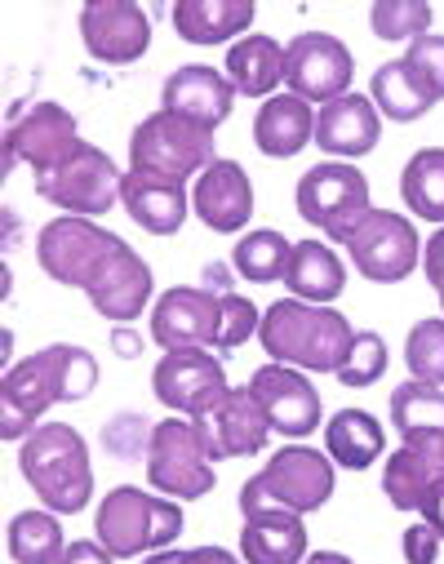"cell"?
Instances as JSON below:
<instances>
[{
  "label": "cell",
  "instance_id": "obj_10",
  "mask_svg": "<svg viewBox=\"0 0 444 564\" xmlns=\"http://www.w3.org/2000/svg\"><path fill=\"white\" fill-rule=\"evenodd\" d=\"M147 480L152 489H161L165 498H205L218 476H214V458L205 454L196 422L183 417H165L152 432V449H147Z\"/></svg>",
  "mask_w": 444,
  "mask_h": 564
},
{
  "label": "cell",
  "instance_id": "obj_48",
  "mask_svg": "<svg viewBox=\"0 0 444 564\" xmlns=\"http://www.w3.org/2000/svg\"><path fill=\"white\" fill-rule=\"evenodd\" d=\"M183 555H187V551H174V546H165V551H156V555H147L142 564H183Z\"/></svg>",
  "mask_w": 444,
  "mask_h": 564
},
{
  "label": "cell",
  "instance_id": "obj_37",
  "mask_svg": "<svg viewBox=\"0 0 444 564\" xmlns=\"http://www.w3.org/2000/svg\"><path fill=\"white\" fill-rule=\"evenodd\" d=\"M382 373H387V343H382V334L356 329L351 351H347V360L338 369V382L343 387H373Z\"/></svg>",
  "mask_w": 444,
  "mask_h": 564
},
{
  "label": "cell",
  "instance_id": "obj_36",
  "mask_svg": "<svg viewBox=\"0 0 444 564\" xmlns=\"http://www.w3.org/2000/svg\"><path fill=\"white\" fill-rule=\"evenodd\" d=\"M404 365L413 382L440 387L444 382V321H418L404 343Z\"/></svg>",
  "mask_w": 444,
  "mask_h": 564
},
{
  "label": "cell",
  "instance_id": "obj_16",
  "mask_svg": "<svg viewBox=\"0 0 444 564\" xmlns=\"http://www.w3.org/2000/svg\"><path fill=\"white\" fill-rule=\"evenodd\" d=\"M80 41L98 63L124 67L152 45V19L133 0H89L80 10Z\"/></svg>",
  "mask_w": 444,
  "mask_h": 564
},
{
  "label": "cell",
  "instance_id": "obj_41",
  "mask_svg": "<svg viewBox=\"0 0 444 564\" xmlns=\"http://www.w3.org/2000/svg\"><path fill=\"white\" fill-rule=\"evenodd\" d=\"M58 564H116V555H111L102 542L80 538V542H67V551H63V560H58Z\"/></svg>",
  "mask_w": 444,
  "mask_h": 564
},
{
  "label": "cell",
  "instance_id": "obj_45",
  "mask_svg": "<svg viewBox=\"0 0 444 564\" xmlns=\"http://www.w3.org/2000/svg\"><path fill=\"white\" fill-rule=\"evenodd\" d=\"M111 347H116V356H124V360H138V356H142V338H138L133 329H124V325L111 329Z\"/></svg>",
  "mask_w": 444,
  "mask_h": 564
},
{
  "label": "cell",
  "instance_id": "obj_19",
  "mask_svg": "<svg viewBox=\"0 0 444 564\" xmlns=\"http://www.w3.org/2000/svg\"><path fill=\"white\" fill-rule=\"evenodd\" d=\"M444 480V432L404 436L382 467V494L396 511H422L426 494Z\"/></svg>",
  "mask_w": 444,
  "mask_h": 564
},
{
  "label": "cell",
  "instance_id": "obj_25",
  "mask_svg": "<svg viewBox=\"0 0 444 564\" xmlns=\"http://www.w3.org/2000/svg\"><path fill=\"white\" fill-rule=\"evenodd\" d=\"M245 564H303L307 560V529L293 511H253L240 529Z\"/></svg>",
  "mask_w": 444,
  "mask_h": 564
},
{
  "label": "cell",
  "instance_id": "obj_15",
  "mask_svg": "<svg viewBox=\"0 0 444 564\" xmlns=\"http://www.w3.org/2000/svg\"><path fill=\"white\" fill-rule=\"evenodd\" d=\"M152 338L165 351H205L223 347V299L196 285H178L152 307Z\"/></svg>",
  "mask_w": 444,
  "mask_h": 564
},
{
  "label": "cell",
  "instance_id": "obj_31",
  "mask_svg": "<svg viewBox=\"0 0 444 564\" xmlns=\"http://www.w3.org/2000/svg\"><path fill=\"white\" fill-rule=\"evenodd\" d=\"M400 196L404 205L426 218V223H444V148H422L404 174H400Z\"/></svg>",
  "mask_w": 444,
  "mask_h": 564
},
{
  "label": "cell",
  "instance_id": "obj_11",
  "mask_svg": "<svg viewBox=\"0 0 444 564\" xmlns=\"http://www.w3.org/2000/svg\"><path fill=\"white\" fill-rule=\"evenodd\" d=\"M347 253L356 271L373 285H396V280L413 275L418 267V227L391 209H369L351 231H347Z\"/></svg>",
  "mask_w": 444,
  "mask_h": 564
},
{
  "label": "cell",
  "instance_id": "obj_47",
  "mask_svg": "<svg viewBox=\"0 0 444 564\" xmlns=\"http://www.w3.org/2000/svg\"><path fill=\"white\" fill-rule=\"evenodd\" d=\"M303 564H351V560H347L343 551H312Z\"/></svg>",
  "mask_w": 444,
  "mask_h": 564
},
{
  "label": "cell",
  "instance_id": "obj_3",
  "mask_svg": "<svg viewBox=\"0 0 444 564\" xmlns=\"http://www.w3.org/2000/svg\"><path fill=\"white\" fill-rule=\"evenodd\" d=\"M351 338L356 329L347 325L343 312L299 303V299L271 303L258 325V343L271 356V365H293L312 373H338L351 351Z\"/></svg>",
  "mask_w": 444,
  "mask_h": 564
},
{
  "label": "cell",
  "instance_id": "obj_49",
  "mask_svg": "<svg viewBox=\"0 0 444 564\" xmlns=\"http://www.w3.org/2000/svg\"><path fill=\"white\" fill-rule=\"evenodd\" d=\"M440 312H444V290H440Z\"/></svg>",
  "mask_w": 444,
  "mask_h": 564
},
{
  "label": "cell",
  "instance_id": "obj_26",
  "mask_svg": "<svg viewBox=\"0 0 444 564\" xmlns=\"http://www.w3.org/2000/svg\"><path fill=\"white\" fill-rule=\"evenodd\" d=\"M253 6L249 0H178L170 10L174 32L187 45H223L231 36H240L253 23Z\"/></svg>",
  "mask_w": 444,
  "mask_h": 564
},
{
  "label": "cell",
  "instance_id": "obj_9",
  "mask_svg": "<svg viewBox=\"0 0 444 564\" xmlns=\"http://www.w3.org/2000/svg\"><path fill=\"white\" fill-rule=\"evenodd\" d=\"M299 218L321 227L329 240H347V231L373 209L369 205V178L356 170V165H343V161H325V165H312L303 178H299Z\"/></svg>",
  "mask_w": 444,
  "mask_h": 564
},
{
  "label": "cell",
  "instance_id": "obj_46",
  "mask_svg": "<svg viewBox=\"0 0 444 564\" xmlns=\"http://www.w3.org/2000/svg\"><path fill=\"white\" fill-rule=\"evenodd\" d=\"M183 564H240V560L231 551H223V546H196V551L183 555Z\"/></svg>",
  "mask_w": 444,
  "mask_h": 564
},
{
  "label": "cell",
  "instance_id": "obj_21",
  "mask_svg": "<svg viewBox=\"0 0 444 564\" xmlns=\"http://www.w3.org/2000/svg\"><path fill=\"white\" fill-rule=\"evenodd\" d=\"M231 102H236V89L223 72L214 67H201V63H187L178 72H170L165 89H161V107L174 111V116H187L205 129H218L227 116H231Z\"/></svg>",
  "mask_w": 444,
  "mask_h": 564
},
{
  "label": "cell",
  "instance_id": "obj_20",
  "mask_svg": "<svg viewBox=\"0 0 444 564\" xmlns=\"http://www.w3.org/2000/svg\"><path fill=\"white\" fill-rule=\"evenodd\" d=\"M192 209L196 218L209 227V231H240L249 218H253V183L245 174V165L236 161H214L196 187H192Z\"/></svg>",
  "mask_w": 444,
  "mask_h": 564
},
{
  "label": "cell",
  "instance_id": "obj_4",
  "mask_svg": "<svg viewBox=\"0 0 444 564\" xmlns=\"http://www.w3.org/2000/svg\"><path fill=\"white\" fill-rule=\"evenodd\" d=\"M19 471L36 489V498L58 516H76L94 498L89 445L67 422H41L19 449Z\"/></svg>",
  "mask_w": 444,
  "mask_h": 564
},
{
  "label": "cell",
  "instance_id": "obj_8",
  "mask_svg": "<svg viewBox=\"0 0 444 564\" xmlns=\"http://www.w3.org/2000/svg\"><path fill=\"white\" fill-rule=\"evenodd\" d=\"M120 183H124V174L116 170V161L107 152H98L94 143H80L63 165H54L50 174L36 178V192L72 218H102L116 209Z\"/></svg>",
  "mask_w": 444,
  "mask_h": 564
},
{
  "label": "cell",
  "instance_id": "obj_17",
  "mask_svg": "<svg viewBox=\"0 0 444 564\" xmlns=\"http://www.w3.org/2000/svg\"><path fill=\"white\" fill-rule=\"evenodd\" d=\"M249 391L258 400V409L267 413L271 432L289 436V441H303L321 427V391L289 365H262L249 378Z\"/></svg>",
  "mask_w": 444,
  "mask_h": 564
},
{
  "label": "cell",
  "instance_id": "obj_38",
  "mask_svg": "<svg viewBox=\"0 0 444 564\" xmlns=\"http://www.w3.org/2000/svg\"><path fill=\"white\" fill-rule=\"evenodd\" d=\"M152 422H147L142 413H116L107 427H102V449L120 463H133V458H147V449H152Z\"/></svg>",
  "mask_w": 444,
  "mask_h": 564
},
{
  "label": "cell",
  "instance_id": "obj_43",
  "mask_svg": "<svg viewBox=\"0 0 444 564\" xmlns=\"http://www.w3.org/2000/svg\"><path fill=\"white\" fill-rule=\"evenodd\" d=\"M201 290H209V294H231V267L227 262H209L205 271H201Z\"/></svg>",
  "mask_w": 444,
  "mask_h": 564
},
{
  "label": "cell",
  "instance_id": "obj_33",
  "mask_svg": "<svg viewBox=\"0 0 444 564\" xmlns=\"http://www.w3.org/2000/svg\"><path fill=\"white\" fill-rule=\"evenodd\" d=\"M10 555L14 564H58L63 560V524L50 511H19L10 520Z\"/></svg>",
  "mask_w": 444,
  "mask_h": 564
},
{
  "label": "cell",
  "instance_id": "obj_44",
  "mask_svg": "<svg viewBox=\"0 0 444 564\" xmlns=\"http://www.w3.org/2000/svg\"><path fill=\"white\" fill-rule=\"evenodd\" d=\"M422 520H426V524L440 533V542H444V480L426 494V502H422Z\"/></svg>",
  "mask_w": 444,
  "mask_h": 564
},
{
  "label": "cell",
  "instance_id": "obj_1",
  "mask_svg": "<svg viewBox=\"0 0 444 564\" xmlns=\"http://www.w3.org/2000/svg\"><path fill=\"white\" fill-rule=\"evenodd\" d=\"M36 258L50 280L85 290L98 316L129 325L152 303V267H147L116 231L89 218H54L36 236Z\"/></svg>",
  "mask_w": 444,
  "mask_h": 564
},
{
  "label": "cell",
  "instance_id": "obj_35",
  "mask_svg": "<svg viewBox=\"0 0 444 564\" xmlns=\"http://www.w3.org/2000/svg\"><path fill=\"white\" fill-rule=\"evenodd\" d=\"M369 23H373L378 41H409L413 45L431 28V6L426 0H378L369 10Z\"/></svg>",
  "mask_w": 444,
  "mask_h": 564
},
{
  "label": "cell",
  "instance_id": "obj_28",
  "mask_svg": "<svg viewBox=\"0 0 444 564\" xmlns=\"http://www.w3.org/2000/svg\"><path fill=\"white\" fill-rule=\"evenodd\" d=\"M325 449L338 467L347 471H365L382 458L387 449V436H382V422L365 409H338L325 427Z\"/></svg>",
  "mask_w": 444,
  "mask_h": 564
},
{
  "label": "cell",
  "instance_id": "obj_32",
  "mask_svg": "<svg viewBox=\"0 0 444 564\" xmlns=\"http://www.w3.org/2000/svg\"><path fill=\"white\" fill-rule=\"evenodd\" d=\"M289 258H293V245H289L275 227L249 231V236H240L236 249H231V267H236L245 280H253V285H271V280H284Z\"/></svg>",
  "mask_w": 444,
  "mask_h": 564
},
{
  "label": "cell",
  "instance_id": "obj_39",
  "mask_svg": "<svg viewBox=\"0 0 444 564\" xmlns=\"http://www.w3.org/2000/svg\"><path fill=\"white\" fill-rule=\"evenodd\" d=\"M404 63L413 67V76L426 85V94L440 102L444 98V36H418L413 45H409V54H404Z\"/></svg>",
  "mask_w": 444,
  "mask_h": 564
},
{
  "label": "cell",
  "instance_id": "obj_30",
  "mask_svg": "<svg viewBox=\"0 0 444 564\" xmlns=\"http://www.w3.org/2000/svg\"><path fill=\"white\" fill-rule=\"evenodd\" d=\"M373 107H378L387 120L409 124V120L426 116V111L435 107V98L426 94V85L413 76V67H409L404 58H391V63H382V67L373 72Z\"/></svg>",
  "mask_w": 444,
  "mask_h": 564
},
{
  "label": "cell",
  "instance_id": "obj_34",
  "mask_svg": "<svg viewBox=\"0 0 444 564\" xmlns=\"http://www.w3.org/2000/svg\"><path fill=\"white\" fill-rule=\"evenodd\" d=\"M391 422L400 436L444 432V391L426 382H400L391 391Z\"/></svg>",
  "mask_w": 444,
  "mask_h": 564
},
{
  "label": "cell",
  "instance_id": "obj_22",
  "mask_svg": "<svg viewBox=\"0 0 444 564\" xmlns=\"http://www.w3.org/2000/svg\"><path fill=\"white\" fill-rule=\"evenodd\" d=\"M378 133H382L378 107L373 98H360V94H343L325 102L316 116V148L329 156H347V161L369 156L378 148Z\"/></svg>",
  "mask_w": 444,
  "mask_h": 564
},
{
  "label": "cell",
  "instance_id": "obj_13",
  "mask_svg": "<svg viewBox=\"0 0 444 564\" xmlns=\"http://www.w3.org/2000/svg\"><path fill=\"white\" fill-rule=\"evenodd\" d=\"M80 148V133H76V116L58 102H36L28 107L10 133H6V170L28 165L36 178L50 174L54 165H63L72 152Z\"/></svg>",
  "mask_w": 444,
  "mask_h": 564
},
{
  "label": "cell",
  "instance_id": "obj_42",
  "mask_svg": "<svg viewBox=\"0 0 444 564\" xmlns=\"http://www.w3.org/2000/svg\"><path fill=\"white\" fill-rule=\"evenodd\" d=\"M422 271L435 290H444V227L422 245Z\"/></svg>",
  "mask_w": 444,
  "mask_h": 564
},
{
  "label": "cell",
  "instance_id": "obj_40",
  "mask_svg": "<svg viewBox=\"0 0 444 564\" xmlns=\"http://www.w3.org/2000/svg\"><path fill=\"white\" fill-rule=\"evenodd\" d=\"M400 546H404V564H435V555H440V533L422 520V524H409V529H404Z\"/></svg>",
  "mask_w": 444,
  "mask_h": 564
},
{
  "label": "cell",
  "instance_id": "obj_27",
  "mask_svg": "<svg viewBox=\"0 0 444 564\" xmlns=\"http://www.w3.org/2000/svg\"><path fill=\"white\" fill-rule=\"evenodd\" d=\"M284 285L299 303H334L347 285V271L338 262V253L325 245V240H299L293 245V258H289V271H284Z\"/></svg>",
  "mask_w": 444,
  "mask_h": 564
},
{
  "label": "cell",
  "instance_id": "obj_29",
  "mask_svg": "<svg viewBox=\"0 0 444 564\" xmlns=\"http://www.w3.org/2000/svg\"><path fill=\"white\" fill-rule=\"evenodd\" d=\"M227 80L245 98H267L284 80V45H275L271 36H258V32L240 36L227 50Z\"/></svg>",
  "mask_w": 444,
  "mask_h": 564
},
{
  "label": "cell",
  "instance_id": "obj_12",
  "mask_svg": "<svg viewBox=\"0 0 444 564\" xmlns=\"http://www.w3.org/2000/svg\"><path fill=\"white\" fill-rule=\"evenodd\" d=\"M351 50L329 32H303L284 45V85L303 102H334L351 94Z\"/></svg>",
  "mask_w": 444,
  "mask_h": 564
},
{
  "label": "cell",
  "instance_id": "obj_18",
  "mask_svg": "<svg viewBox=\"0 0 444 564\" xmlns=\"http://www.w3.org/2000/svg\"><path fill=\"white\" fill-rule=\"evenodd\" d=\"M152 391L165 409L201 417L214 400L227 395V373L223 360L209 351H165L161 365L152 369Z\"/></svg>",
  "mask_w": 444,
  "mask_h": 564
},
{
  "label": "cell",
  "instance_id": "obj_23",
  "mask_svg": "<svg viewBox=\"0 0 444 564\" xmlns=\"http://www.w3.org/2000/svg\"><path fill=\"white\" fill-rule=\"evenodd\" d=\"M120 205L124 214L152 236H174L187 223V187L178 178H156V174H124L120 183Z\"/></svg>",
  "mask_w": 444,
  "mask_h": 564
},
{
  "label": "cell",
  "instance_id": "obj_2",
  "mask_svg": "<svg viewBox=\"0 0 444 564\" xmlns=\"http://www.w3.org/2000/svg\"><path fill=\"white\" fill-rule=\"evenodd\" d=\"M94 387H98V360L72 343H54V347L10 365L6 387H0V436L28 441L50 404L85 400Z\"/></svg>",
  "mask_w": 444,
  "mask_h": 564
},
{
  "label": "cell",
  "instance_id": "obj_5",
  "mask_svg": "<svg viewBox=\"0 0 444 564\" xmlns=\"http://www.w3.org/2000/svg\"><path fill=\"white\" fill-rule=\"evenodd\" d=\"M329 498H334V463L307 445H289V449H275L253 480H245L240 516H253V511L307 516V511H321Z\"/></svg>",
  "mask_w": 444,
  "mask_h": 564
},
{
  "label": "cell",
  "instance_id": "obj_6",
  "mask_svg": "<svg viewBox=\"0 0 444 564\" xmlns=\"http://www.w3.org/2000/svg\"><path fill=\"white\" fill-rule=\"evenodd\" d=\"M183 524L187 520H183V507L174 498H152V494H142L133 485H120L98 502L94 533L116 560H129V555H142V551L174 546Z\"/></svg>",
  "mask_w": 444,
  "mask_h": 564
},
{
  "label": "cell",
  "instance_id": "obj_24",
  "mask_svg": "<svg viewBox=\"0 0 444 564\" xmlns=\"http://www.w3.org/2000/svg\"><path fill=\"white\" fill-rule=\"evenodd\" d=\"M316 138V116H312V102L293 98V94H275L258 107L253 116V143L262 156L271 161H289L299 156L307 143Z\"/></svg>",
  "mask_w": 444,
  "mask_h": 564
},
{
  "label": "cell",
  "instance_id": "obj_14",
  "mask_svg": "<svg viewBox=\"0 0 444 564\" xmlns=\"http://www.w3.org/2000/svg\"><path fill=\"white\" fill-rule=\"evenodd\" d=\"M192 422H196V436H201V445H205V454L214 463H223V458H253V454L267 449V436H271V422L258 409L249 387H240V391L227 387V395L214 400Z\"/></svg>",
  "mask_w": 444,
  "mask_h": 564
},
{
  "label": "cell",
  "instance_id": "obj_7",
  "mask_svg": "<svg viewBox=\"0 0 444 564\" xmlns=\"http://www.w3.org/2000/svg\"><path fill=\"white\" fill-rule=\"evenodd\" d=\"M218 161L214 129L174 116V111H152L129 138V170L133 174H156V178H178L187 183L192 174H205Z\"/></svg>",
  "mask_w": 444,
  "mask_h": 564
}]
</instances>
